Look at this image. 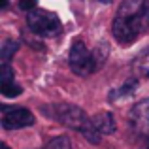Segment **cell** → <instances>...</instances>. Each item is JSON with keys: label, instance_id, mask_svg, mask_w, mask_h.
<instances>
[{"label": "cell", "instance_id": "obj_1", "mask_svg": "<svg viewBox=\"0 0 149 149\" xmlns=\"http://www.w3.org/2000/svg\"><path fill=\"white\" fill-rule=\"evenodd\" d=\"M149 29V2L127 0L119 6L111 32L119 44H132Z\"/></svg>", "mask_w": 149, "mask_h": 149}, {"label": "cell", "instance_id": "obj_2", "mask_svg": "<svg viewBox=\"0 0 149 149\" xmlns=\"http://www.w3.org/2000/svg\"><path fill=\"white\" fill-rule=\"evenodd\" d=\"M68 64L76 76H91L93 72L102 66V61L98 58L96 53H91L89 47L83 44L81 40H76L70 47V55H68Z\"/></svg>", "mask_w": 149, "mask_h": 149}, {"label": "cell", "instance_id": "obj_3", "mask_svg": "<svg viewBox=\"0 0 149 149\" xmlns=\"http://www.w3.org/2000/svg\"><path fill=\"white\" fill-rule=\"evenodd\" d=\"M26 25L34 34H38L42 38H55L62 32L61 19L53 11L42 10V8H36V10L26 13Z\"/></svg>", "mask_w": 149, "mask_h": 149}, {"label": "cell", "instance_id": "obj_4", "mask_svg": "<svg viewBox=\"0 0 149 149\" xmlns=\"http://www.w3.org/2000/svg\"><path fill=\"white\" fill-rule=\"evenodd\" d=\"M53 119H57L58 123L66 125V127L74 128L77 132H83L87 128V125L91 123V119L87 117V113L83 109H79L77 106L70 104H57L53 106V111H47Z\"/></svg>", "mask_w": 149, "mask_h": 149}, {"label": "cell", "instance_id": "obj_5", "mask_svg": "<svg viewBox=\"0 0 149 149\" xmlns=\"http://www.w3.org/2000/svg\"><path fill=\"white\" fill-rule=\"evenodd\" d=\"M2 111V128L4 130H17V128L32 127L34 115L26 108H17V106H0Z\"/></svg>", "mask_w": 149, "mask_h": 149}, {"label": "cell", "instance_id": "obj_6", "mask_svg": "<svg viewBox=\"0 0 149 149\" xmlns=\"http://www.w3.org/2000/svg\"><path fill=\"white\" fill-rule=\"evenodd\" d=\"M130 123L136 134L149 143V98L140 100L130 109Z\"/></svg>", "mask_w": 149, "mask_h": 149}, {"label": "cell", "instance_id": "obj_7", "mask_svg": "<svg viewBox=\"0 0 149 149\" xmlns=\"http://www.w3.org/2000/svg\"><path fill=\"white\" fill-rule=\"evenodd\" d=\"M0 91L8 98H15V96H19L23 93L21 85L15 83V74H13V68L10 64L0 66Z\"/></svg>", "mask_w": 149, "mask_h": 149}, {"label": "cell", "instance_id": "obj_8", "mask_svg": "<svg viewBox=\"0 0 149 149\" xmlns=\"http://www.w3.org/2000/svg\"><path fill=\"white\" fill-rule=\"evenodd\" d=\"M93 127L96 128L100 136H106V134H113L115 132V119L109 111H102V113H96L93 117Z\"/></svg>", "mask_w": 149, "mask_h": 149}, {"label": "cell", "instance_id": "obj_9", "mask_svg": "<svg viewBox=\"0 0 149 149\" xmlns=\"http://www.w3.org/2000/svg\"><path fill=\"white\" fill-rule=\"evenodd\" d=\"M134 72L140 76H149V47L134 58Z\"/></svg>", "mask_w": 149, "mask_h": 149}, {"label": "cell", "instance_id": "obj_10", "mask_svg": "<svg viewBox=\"0 0 149 149\" xmlns=\"http://www.w3.org/2000/svg\"><path fill=\"white\" fill-rule=\"evenodd\" d=\"M17 49H19V42H15V40H6V42H4L2 49H0L2 64H8V62L11 61V57L17 53Z\"/></svg>", "mask_w": 149, "mask_h": 149}, {"label": "cell", "instance_id": "obj_11", "mask_svg": "<svg viewBox=\"0 0 149 149\" xmlns=\"http://www.w3.org/2000/svg\"><path fill=\"white\" fill-rule=\"evenodd\" d=\"M136 87H138V81L136 79H128L127 85L121 89H117V91H113L111 95H109V98L111 100H117V98H125V96H130L132 93L136 91Z\"/></svg>", "mask_w": 149, "mask_h": 149}, {"label": "cell", "instance_id": "obj_12", "mask_svg": "<svg viewBox=\"0 0 149 149\" xmlns=\"http://www.w3.org/2000/svg\"><path fill=\"white\" fill-rule=\"evenodd\" d=\"M44 149H72V142H70L68 136H57Z\"/></svg>", "mask_w": 149, "mask_h": 149}, {"label": "cell", "instance_id": "obj_13", "mask_svg": "<svg viewBox=\"0 0 149 149\" xmlns=\"http://www.w3.org/2000/svg\"><path fill=\"white\" fill-rule=\"evenodd\" d=\"M19 8H21V10L32 11V10H36V2H34V0H30V2H21V4H19Z\"/></svg>", "mask_w": 149, "mask_h": 149}, {"label": "cell", "instance_id": "obj_14", "mask_svg": "<svg viewBox=\"0 0 149 149\" xmlns=\"http://www.w3.org/2000/svg\"><path fill=\"white\" fill-rule=\"evenodd\" d=\"M0 149H10V147H8V143H0Z\"/></svg>", "mask_w": 149, "mask_h": 149}]
</instances>
